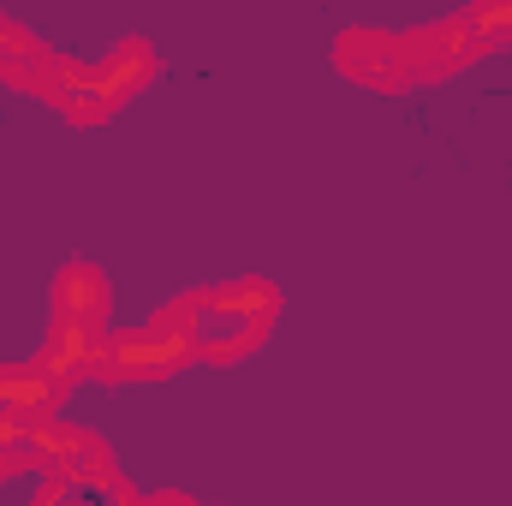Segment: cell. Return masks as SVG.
Returning a JSON list of instances; mask_svg holds the SVG:
<instances>
[{
    "label": "cell",
    "instance_id": "7a4b0ae2",
    "mask_svg": "<svg viewBox=\"0 0 512 506\" xmlns=\"http://www.w3.org/2000/svg\"><path fill=\"white\" fill-rule=\"evenodd\" d=\"M185 364H197L191 340L167 322H143V328H114L108 334V358H102V381H167Z\"/></svg>",
    "mask_w": 512,
    "mask_h": 506
},
{
    "label": "cell",
    "instance_id": "52a82bcc",
    "mask_svg": "<svg viewBox=\"0 0 512 506\" xmlns=\"http://www.w3.org/2000/svg\"><path fill=\"white\" fill-rule=\"evenodd\" d=\"M54 322L108 328V274L96 262H66L54 274Z\"/></svg>",
    "mask_w": 512,
    "mask_h": 506
},
{
    "label": "cell",
    "instance_id": "5b68a950",
    "mask_svg": "<svg viewBox=\"0 0 512 506\" xmlns=\"http://www.w3.org/2000/svg\"><path fill=\"white\" fill-rule=\"evenodd\" d=\"M108 334L114 328H84V322H54L42 352H36V370L54 381L60 393H72L78 381L102 376V358H108Z\"/></svg>",
    "mask_w": 512,
    "mask_h": 506
},
{
    "label": "cell",
    "instance_id": "3957f363",
    "mask_svg": "<svg viewBox=\"0 0 512 506\" xmlns=\"http://www.w3.org/2000/svg\"><path fill=\"white\" fill-rule=\"evenodd\" d=\"M399 54H405V72H411V84H441V78L465 72L471 60H483V48H477V36H471L465 12L405 30V36H399Z\"/></svg>",
    "mask_w": 512,
    "mask_h": 506
},
{
    "label": "cell",
    "instance_id": "30bf717a",
    "mask_svg": "<svg viewBox=\"0 0 512 506\" xmlns=\"http://www.w3.org/2000/svg\"><path fill=\"white\" fill-rule=\"evenodd\" d=\"M24 471H42L36 435H30V423L0 417V483H6V477H24Z\"/></svg>",
    "mask_w": 512,
    "mask_h": 506
},
{
    "label": "cell",
    "instance_id": "9c48e42d",
    "mask_svg": "<svg viewBox=\"0 0 512 506\" xmlns=\"http://www.w3.org/2000/svg\"><path fill=\"white\" fill-rule=\"evenodd\" d=\"M54 477H66V483H78V489H90V495H108V501H114V495L126 489V477H120V465H114V453H108V447H102L96 435H90V447H84V453H78V459H72L66 471H54Z\"/></svg>",
    "mask_w": 512,
    "mask_h": 506
},
{
    "label": "cell",
    "instance_id": "4fadbf2b",
    "mask_svg": "<svg viewBox=\"0 0 512 506\" xmlns=\"http://www.w3.org/2000/svg\"><path fill=\"white\" fill-rule=\"evenodd\" d=\"M149 506H203V501H191V495H179V489H161V495H149Z\"/></svg>",
    "mask_w": 512,
    "mask_h": 506
},
{
    "label": "cell",
    "instance_id": "ba28073f",
    "mask_svg": "<svg viewBox=\"0 0 512 506\" xmlns=\"http://www.w3.org/2000/svg\"><path fill=\"white\" fill-rule=\"evenodd\" d=\"M60 387L36 370V358L30 364H0V417H12V423H42V417H54L60 411Z\"/></svg>",
    "mask_w": 512,
    "mask_h": 506
},
{
    "label": "cell",
    "instance_id": "8992f818",
    "mask_svg": "<svg viewBox=\"0 0 512 506\" xmlns=\"http://www.w3.org/2000/svg\"><path fill=\"white\" fill-rule=\"evenodd\" d=\"M155 72H161V54H155L143 36H126L108 60H96V66H90V78H96V90H102V102H108V108H126L137 90H149V84H155Z\"/></svg>",
    "mask_w": 512,
    "mask_h": 506
},
{
    "label": "cell",
    "instance_id": "6da1fadb",
    "mask_svg": "<svg viewBox=\"0 0 512 506\" xmlns=\"http://www.w3.org/2000/svg\"><path fill=\"white\" fill-rule=\"evenodd\" d=\"M155 322L179 328L203 364H239V358H251L256 346L274 334V322H280V286L262 280V274L227 280V286H197V292L161 304Z\"/></svg>",
    "mask_w": 512,
    "mask_h": 506
},
{
    "label": "cell",
    "instance_id": "277c9868",
    "mask_svg": "<svg viewBox=\"0 0 512 506\" xmlns=\"http://www.w3.org/2000/svg\"><path fill=\"white\" fill-rule=\"evenodd\" d=\"M334 66H340L352 84H370V90H382V96H393V90L411 84L405 54H399V36H393V30H370V24L334 36Z\"/></svg>",
    "mask_w": 512,
    "mask_h": 506
},
{
    "label": "cell",
    "instance_id": "7c38bea8",
    "mask_svg": "<svg viewBox=\"0 0 512 506\" xmlns=\"http://www.w3.org/2000/svg\"><path fill=\"white\" fill-rule=\"evenodd\" d=\"M30 506H120V501L90 495V489H78V483H66V477H48V483L36 489V501H30Z\"/></svg>",
    "mask_w": 512,
    "mask_h": 506
},
{
    "label": "cell",
    "instance_id": "8fae6325",
    "mask_svg": "<svg viewBox=\"0 0 512 506\" xmlns=\"http://www.w3.org/2000/svg\"><path fill=\"white\" fill-rule=\"evenodd\" d=\"M465 24H471V36H477L483 54H489V48H512V0H483V6H471Z\"/></svg>",
    "mask_w": 512,
    "mask_h": 506
},
{
    "label": "cell",
    "instance_id": "5bb4252c",
    "mask_svg": "<svg viewBox=\"0 0 512 506\" xmlns=\"http://www.w3.org/2000/svg\"><path fill=\"white\" fill-rule=\"evenodd\" d=\"M114 501H120V506H149V501H143V495H137V489H131V483H126V489H120V495H114Z\"/></svg>",
    "mask_w": 512,
    "mask_h": 506
}]
</instances>
